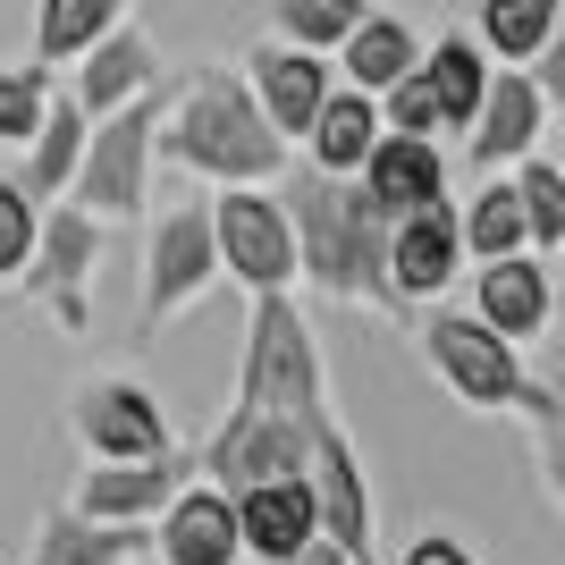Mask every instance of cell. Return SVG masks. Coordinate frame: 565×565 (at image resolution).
Segmentation results:
<instances>
[{"instance_id":"cell-28","label":"cell","mask_w":565,"mask_h":565,"mask_svg":"<svg viewBox=\"0 0 565 565\" xmlns=\"http://www.w3.org/2000/svg\"><path fill=\"white\" fill-rule=\"evenodd\" d=\"M51 68L43 60H9L0 68V152H25V136L43 127V110H51Z\"/></svg>"},{"instance_id":"cell-5","label":"cell","mask_w":565,"mask_h":565,"mask_svg":"<svg viewBox=\"0 0 565 565\" xmlns=\"http://www.w3.org/2000/svg\"><path fill=\"white\" fill-rule=\"evenodd\" d=\"M220 287V236H212V203H178L152 220L143 245V347H161V330L178 312H194Z\"/></svg>"},{"instance_id":"cell-6","label":"cell","mask_w":565,"mask_h":565,"mask_svg":"<svg viewBox=\"0 0 565 565\" xmlns=\"http://www.w3.org/2000/svg\"><path fill=\"white\" fill-rule=\"evenodd\" d=\"M212 236H220V279L245 296L296 287V220L270 186H212Z\"/></svg>"},{"instance_id":"cell-1","label":"cell","mask_w":565,"mask_h":565,"mask_svg":"<svg viewBox=\"0 0 565 565\" xmlns=\"http://www.w3.org/2000/svg\"><path fill=\"white\" fill-rule=\"evenodd\" d=\"M279 203H287V220H296V279L305 287H321L330 305L405 312L397 279H388V212H380L354 178L296 169Z\"/></svg>"},{"instance_id":"cell-35","label":"cell","mask_w":565,"mask_h":565,"mask_svg":"<svg viewBox=\"0 0 565 565\" xmlns=\"http://www.w3.org/2000/svg\"><path fill=\"white\" fill-rule=\"evenodd\" d=\"M287 565H363V557H354V548H338L330 532H312V541L296 548V557H287Z\"/></svg>"},{"instance_id":"cell-18","label":"cell","mask_w":565,"mask_h":565,"mask_svg":"<svg viewBox=\"0 0 565 565\" xmlns=\"http://www.w3.org/2000/svg\"><path fill=\"white\" fill-rule=\"evenodd\" d=\"M68 68H76V85H68V94L102 118V110H118V102H136L143 85H161V43H152V34H143L136 18H118L110 34H102V43H85V51H76Z\"/></svg>"},{"instance_id":"cell-10","label":"cell","mask_w":565,"mask_h":565,"mask_svg":"<svg viewBox=\"0 0 565 565\" xmlns=\"http://www.w3.org/2000/svg\"><path fill=\"white\" fill-rule=\"evenodd\" d=\"M194 472H203V448H161V456H136V465H102V456H94L68 507L110 515V523H152L169 498L194 481Z\"/></svg>"},{"instance_id":"cell-33","label":"cell","mask_w":565,"mask_h":565,"mask_svg":"<svg viewBox=\"0 0 565 565\" xmlns=\"http://www.w3.org/2000/svg\"><path fill=\"white\" fill-rule=\"evenodd\" d=\"M397 565H481V557H472L465 532H414V541L397 548Z\"/></svg>"},{"instance_id":"cell-14","label":"cell","mask_w":565,"mask_h":565,"mask_svg":"<svg viewBox=\"0 0 565 565\" xmlns=\"http://www.w3.org/2000/svg\"><path fill=\"white\" fill-rule=\"evenodd\" d=\"M541 136H548V94L532 85V68H490V94L465 127L472 169H515L523 152H541Z\"/></svg>"},{"instance_id":"cell-3","label":"cell","mask_w":565,"mask_h":565,"mask_svg":"<svg viewBox=\"0 0 565 565\" xmlns=\"http://www.w3.org/2000/svg\"><path fill=\"white\" fill-rule=\"evenodd\" d=\"M161 110H169V85H143L136 102L102 110L94 127H85V161H76L60 203H85L102 228L143 220V203H152V161H161Z\"/></svg>"},{"instance_id":"cell-4","label":"cell","mask_w":565,"mask_h":565,"mask_svg":"<svg viewBox=\"0 0 565 565\" xmlns=\"http://www.w3.org/2000/svg\"><path fill=\"white\" fill-rule=\"evenodd\" d=\"M423 354H430V372L448 380V397L472 405V414H515V423L541 414L548 380L532 372L523 347H515V338H498L481 312H430V321H423Z\"/></svg>"},{"instance_id":"cell-26","label":"cell","mask_w":565,"mask_h":565,"mask_svg":"<svg viewBox=\"0 0 565 565\" xmlns=\"http://www.w3.org/2000/svg\"><path fill=\"white\" fill-rule=\"evenodd\" d=\"M118 18H127V0H34V60H43V68H68L76 51L102 43Z\"/></svg>"},{"instance_id":"cell-17","label":"cell","mask_w":565,"mask_h":565,"mask_svg":"<svg viewBox=\"0 0 565 565\" xmlns=\"http://www.w3.org/2000/svg\"><path fill=\"white\" fill-rule=\"evenodd\" d=\"M354 186L372 194L388 220H405V212H423V203L448 194V152H439V136H397V127H380V143L363 152V169H354Z\"/></svg>"},{"instance_id":"cell-27","label":"cell","mask_w":565,"mask_h":565,"mask_svg":"<svg viewBox=\"0 0 565 565\" xmlns=\"http://www.w3.org/2000/svg\"><path fill=\"white\" fill-rule=\"evenodd\" d=\"M515 194H523V228H532V254H557L565 245V169L548 152H523L515 169Z\"/></svg>"},{"instance_id":"cell-30","label":"cell","mask_w":565,"mask_h":565,"mask_svg":"<svg viewBox=\"0 0 565 565\" xmlns=\"http://www.w3.org/2000/svg\"><path fill=\"white\" fill-rule=\"evenodd\" d=\"M34 228H43V203H34L25 178L9 169V178H0V287L25 279V262H34Z\"/></svg>"},{"instance_id":"cell-20","label":"cell","mask_w":565,"mask_h":565,"mask_svg":"<svg viewBox=\"0 0 565 565\" xmlns=\"http://www.w3.org/2000/svg\"><path fill=\"white\" fill-rule=\"evenodd\" d=\"M372 143H380V102L363 94V85H330V102H321L312 127H305V169H321V178H354Z\"/></svg>"},{"instance_id":"cell-15","label":"cell","mask_w":565,"mask_h":565,"mask_svg":"<svg viewBox=\"0 0 565 565\" xmlns=\"http://www.w3.org/2000/svg\"><path fill=\"white\" fill-rule=\"evenodd\" d=\"M236 498V541H245V565H287L296 548L321 532V498H312L305 472H279V481H254Z\"/></svg>"},{"instance_id":"cell-36","label":"cell","mask_w":565,"mask_h":565,"mask_svg":"<svg viewBox=\"0 0 565 565\" xmlns=\"http://www.w3.org/2000/svg\"><path fill=\"white\" fill-rule=\"evenodd\" d=\"M548 161H557V169H565V136H557V152H548Z\"/></svg>"},{"instance_id":"cell-7","label":"cell","mask_w":565,"mask_h":565,"mask_svg":"<svg viewBox=\"0 0 565 565\" xmlns=\"http://www.w3.org/2000/svg\"><path fill=\"white\" fill-rule=\"evenodd\" d=\"M94 262H102V220L85 203H43V228H34V262H25V279L43 296V312L60 321L68 338L94 330Z\"/></svg>"},{"instance_id":"cell-12","label":"cell","mask_w":565,"mask_h":565,"mask_svg":"<svg viewBox=\"0 0 565 565\" xmlns=\"http://www.w3.org/2000/svg\"><path fill=\"white\" fill-rule=\"evenodd\" d=\"M245 85H254L262 118H270L287 143H305V127H312V110L330 102L338 68H330V51H305V43H254L245 51Z\"/></svg>"},{"instance_id":"cell-29","label":"cell","mask_w":565,"mask_h":565,"mask_svg":"<svg viewBox=\"0 0 565 565\" xmlns=\"http://www.w3.org/2000/svg\"><path fill=\"white\" fill-rule=\"evenodd\" d=\"M372 0H270V25H279V43H305V51H338L354 34Z\"/></svg>"},{"instance_id":"cell-9","label":"cell","mask_w":565,"mask_h":565,"mask_svg":"<svg viewBox=\"0 0 565 565\" xmlns=\"http://www.w3.org/2000/svg\"><path fill=\"white\" fill-rule=\"evenodd\" d=\"M330 430V423H321ZM321 430L287 423V414H254V405H228V423L203 439V481L220 490H254V481H279V472H305L312 465V439Z\"/></svg>"},{"instance_id":"cell-13","label":"cell","mask_w":565,"mask_h":565,"mask_svg":"<svg viewBox=\"0 0 565 565\" xmlns=\"http://www.w3.org/2000/svg\"><path fill=\"white\" fill-rule=\"evenodd\" d=\"M152 557L161 565H245V541H236V498L220 481L194 472L186 490L152 515Z\"/></svg>"},{"instance_id":"cell-11","label":"cell","mask_w":565,"mask_h":565,"mask_svg":"<svg viewBox=\"0 0 565 565\" xmlns=\"http://www.w3.org/2000/svg\"><path fill=\"white\" fill-rule=\"evenodd\" d=\"M388 279H397L405 305H430L465 279V228H456V203H423V212L388 220Z\"/></svg>"},{"instance_id":"cell-8","label":"cell","mask_w":565,"mask_h":565,"mask_svg":"<svg viewBox=\"0 0 565 565\" xmlns=\"http://www.w3.org/2000/svg\"><path fill=\"white\" fill-rule=\"evenodd\" d=\"M68 430H76V448L102 456V465H136V456L178 448L169 405L152 397L136 372H102V380H85V388L68 397Z\"/></svg>"},{"instance_id":"cell-21","label":"cell","mask_w":565,"mask_h":565,"mask_svg":"<svg viewBox=\"0 0 565 565\" xmlns=\"http://www.w3.org/2000/svg\"><path fill=\"white\" fill-rule=\"evenodd\" d=\"M85 127H94V110L76 94H51V110H43V127L25 136V152H18V178H25V194L34 203H60L68 194V178H76V161H85Z\"/></svg>"},{"instance_id":"cell-31","label":"cell","mask_w":565,"mask_h":565,"mask_svg":"<svg viewBox=\"0 0 565 565\" xmlns=\"http://www.w3.org/2000/svg\"><path fill=\"white\" fill-rule=\"evenodd\" d=\"M532 456H541V481H548V498H557V515H565V372H548V388H541V414H532Z\"/></svg>"},{"instance_id":"cell-34","label":"cell","mask_w":565,"mask_h":565,"mask_svg":"<svg viewBox=\"0 0 565 565\" xmlns=\"http://www.w3.org/2000/svg\"><path fill=\"white\" fill-rule=\"evenodd\" d=\"M532 85L548 94V110H565V9H557V34H548L541 60H532Z\"/></svg>"},{"instance_id":"cell-22","label":"cell","mask_w":565,"mask_h":565,"mask_svg":"<svg viewBox=\"0 0 565 565\" xmlns=\"http://www.w3.org/2000/svg\"><path fill=\"white\" fill-rule=\"evenodd\" d=\"M330 60H338V85L388 94V85H397V76L423 60V34H414L405 18H388V9H363V18H354V34L330 51Z\"/></svg>"},{"instance_id":"cell-25","label":"cell","mask_w":565,"mask_h":565,"mask_svg":"<svg viewBox=\"0 0 565 565\" xmlns=\"http://www.w3.org/2000/svg\"><path fill=\"white\" fill-rule=\"evenodd\" d=\"M557 9L565 0H481L472 9V43L490 51L498 68H532L541 43L557 34Z\"/></svg>"},{"instance_id":"cell-23","label":"cell","mask_w":565,"mask_h":565,"mask_svg":"<svg viewBox=\"0 0 565 565\" xmlns=\"http://www.w3.org/2000/svg\"><path fill=\"white\" fill-rule=\"evenodd\" d=\"M490 51L472 43V34H439V43H423V76H430V94H439V127L448 136H465L472 110H481V94H490Z\"/></svg>"},{"instance_id":"cell-16","label":"cell","mask_w":565,"mask_h":565,"mask_svg":"<svg viewBox=\"0 0 565 565\" xmlns=\"http://www.w3.org/2000/svg\"><path fill=\"white\" fill-rule=\"evenodd\" d=\"M472 312L490 321L498 338H541L548 321H557V279H548V254H498V262H481L472 270Z\"/></svg>"},{"instance_id":"cell-37","label":"cell","mask_w":565,"mask_h":565,"mask_svg":"<svg viewBox=\"0 0 565 565\" xmlns=\"http://www.w3.org/2000/svg\"><path fill=\"white\" fill-rule=\"evenodd\" d=\"M557 254H565V245H557Z\"/></svg>"},{"instance_id":"cell-32","label":"cell","mask_w":565,"mask_h":565,"mask_svg":"<svg viewBox=\"0 0 565 565\" xmlns=\"http://www.w3.org/2000/svg\"><path fill=\"white\" fill-rule=\"evenodd\" d=\"M372 102H380V127H397V136H448V127H439V94H430L423 60H414L388 94H372Z\"/></svg>"},{"instance_id":"cell-2","label":"cell","mask_w":565,"mask_h":565,"mask_svg":"<svg viewBox=\"0 0 565 565\" xmlns=\"http://www.w3.org/2000/svg\"><path fill=\"white\" fill-rule=\"evenodd\" d=\"M161 161H178L203 186H279L287 178V136L262 118L245 68H203L178 85L161 110Z\"/></svg>"},{"instance_id":"cell-24","label":"cell","mask_w":565,"mask_h":565,"mask_svg":"<svg viewBox=\"0 0 565 565\" xmlns=\"http://www.w3.org/2000/svg\"><path fill=\"white\" fill-rule=\"evenodd\" d=\"M456 228H465V262H498V254H523L532 228H523V194L507 169H481L472 203H456Z\"/></svg>"},{"instance_id":"cell-19","label":"cell","mask_w":565,"mask_h":565,"mask_svg":"<svg viewBox=\"0 0 565 565\" xmlns=\"http://www.w3.org/2000/svg\"><path fill=\"white\" fill-rule=\"evenodd\" d=\"M152 557V523H110L85 507H51L34 523V557L25 565H143Z\"/></svg>"}]
</instances>
